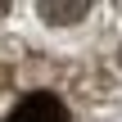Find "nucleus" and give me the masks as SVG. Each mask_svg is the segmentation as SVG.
<instances>
[{"label":"nucleus","instance_id":"f03ea898","mask_svg":"<svg viewBox=\"0 0 122 122\" xmlns=\"http://www.w3.org/2000/svg\"><path fill=\"white\" fill-rule=\"evenodd\" d=\"M95 0H36V14L50 23V27H72L91 14Z\"/></svg>","mask_w":122,"mask_h":122},{"label":"nucleus","instance_id":"f257e3e1","mask_svg":"<svg viewBox=\"0 0 122 122\" xmlns=\"http://www.w3.org/2000/svg\"><path fill=\"white\" fill-rule=\"evenodd\" d=\"M5 122H68V109L54 95H27Z\"/></svg>","mask_w":122,"mask_h":122},{"label":"nucleus","instance_id":"7ed1b4c3","mask_svg":"<svg viewBox=\"0 0 122 122\" xmlns=\"http://www.w3.org/2000/svg\"><path fill=\"white\" fill-rule=\"evenodd\" d=\"M5 9H9V0H0V14H5Z\"/></svg>","mask_w":122,"mask_h":122}]
</instances>
